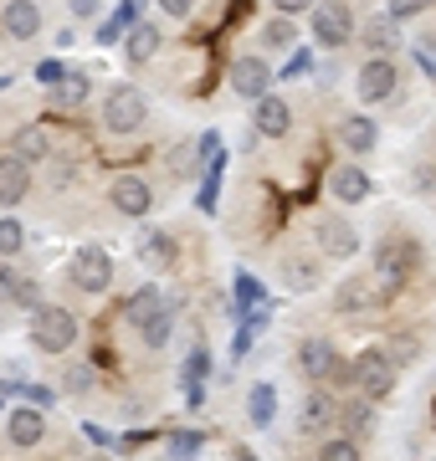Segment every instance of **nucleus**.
I'll return each mask as SVG.
<instances>
[{
  "label": "nucleus",
  "mask_w": 436,
  "mask_h": 461,
  "mask_svg": "<svg viewBox=\"0 0 436 461\" xmlns=\"http://www.w3.org/2000/svg\"><path fill=\"white\" fill-rule=\"evenodd\" d=\"M159 47H165V36L154 32V26H144V21L129 26V62H134V67L154 62V51H159Z\"/></svg>",
  "instance_id": "nucleus-25"
},
{
  "label": "nucleus",
  "mask_w": 436,
  "mask_h": 461,
  "mask_svg": "<svg viewBox=\"0 0 436 461\" xmlns=\"http://www.w3.org/2000/svg\"><path fill=\"white\" fill-rule=\"evenodd\" d=\"M369 303H375V293H369V282H365V277H350V282H339V293H334V308H339L344 318L365 313Z\"/></svg>",
  "instance_id": "nucleus-23"
},
{
  "label": "nucleus",
  "mask_w": 436,
  "mask_h": 461,
  "mask_svg": "<svg viewBox=\"0 0 436 461\" xmlns=\"http://www.w3.org/2000/svg\"><path fill=\"white\" fill-rule=\"evenodd\" d=\"M139 262L154 267V272L175 267V262H180V247H175V236H169V230H144V236H139Z\"/></svg>",
  "instance_id": "nucleus-17"
},
{
  "label": "nucleus",
  "mask_w": 436,
  "mask_h": 461,
  "mask_svg": "<svg viewBox=\"0 0 436 461\" xmlns=\"http://www.w3.org/2000/svg\"><path fill=\"white\" fill-rule=\"evenodd\" d=\"M11 303H16V308H41V287H36L32 277H16L11 282Z\"/></svg>",
  "instance_id": "nucleus-34"
},
{
  "label": "nucleus",
  "mask_w": 436,
  "mask_h": 461,
  "mask_svg": "<svg viewBox=\"0 0 436 461\" xmlns=\"http://www.w3.org/2000/svg\"><path fill=\"white\" fill-rule=\"evenodd\" d=\"M319 456L354 461V456H359V436H319Z\"/></svg>",
  "instance_id": "nucleus-31"
},
{
  "label": "nucleus",
  "mask_w": 436,
  "mask_h": 461,
  "mask_svg": "<svg viewBox=\"0 0 436 461\" xmlns=\"http://www.w3.org/2000/svg\"><path fill=\"white\" fill-rule=\"evenodd\" d=\"M247 411H252V426L257 430H268L272 415H277V390H272V384H257L252 400H247Z\"/></svg>",
  "instance_id": "nucleus-28"
},
{
  "label": "nucleus",
  "mask_w": 436,
  "mask_h": 461,
  "mask_svg": "<svg viewBox=\"0 0 436 461\" xmlns=\"http://www.w3.org/2000/svg\"><path fill=\"white\" fill-rule=\"evenodd\" d=\"M329 190H334L339 205H359V200H369V175L359 165H339L334 180H329Z\"/></svg>",
  "instance_id": "nucleus-18"
},
{
  "label": "nucleus",
  "mask_w": 436,
  "mask_h": 461,
  "mask_svg": "<svg viewBox=\"0 0 436 461\" xmlns=\"http://www.w3.org/2000/svg\"><path fill=\"white\" fill-rule=\"evenodd\" d=\"M262 41H268V47H277V51H287L293 41H298V26H293V16H283V11H277V16L262 26Z\"/></svg>",
  "instance_id": "nucleus-29"
},
{
  "label": "nucleus",
  "mask_w": 436,
  "mask_h": 461,
  "mask_svg": "<svg viewBox=\"0 0 436 461\" xmlns=\"http://www.w3.org/2000/svg\"><path fill=\"white\" fill-rule=\"evenodd\" d=\"M51 180H57V185H72V180H77V165H72V159H57V175H51Z\"/></svg>",
  "instance_id": "nucleus-42"
},
{
  "label": "nucleus",
  "mask_w": 436,
  "mask_h": 461,
  "mask_svg": "<svg viewBox=\"0 0 436 461\" xmlns=\"http://www.w3.org/2000/svg\"><path fill=\"white\" fill-rule=\"evenodd\" d=\"M108 200H114V211H118V215H129V221H139V215L154 205L150 185L139 180V175H118V180L108 185Z\"/></svg>",
  "instance_id": "nucleus-12"
},
{
  "label": "nucleus",
  "mask_w": 436,
  "mask_h": 461,
  "mask_svg": "<svg viewBox=\"0 0 436 461\" xmlns=\"http://www.w3.org/2000/svg\"><path fill=\"white\" fill-rule=\"evenodd\" d=\"M51 98H57V108H77V103L87 98V77H83V72H68V77H62V87H57Z\"/></svg>",
  "instance_id": "nucleus-32"
},
{
  "label": "nucleus",
  "mask_w": 436,
  "mask_h": 461,
  "mask_svg": "<svg viewBox=\"0 0 436 461\" xmlns=\"http://www.w3.org/2000/svg\"><path fill=\"white\" fill-rule=\"evenodd\" d=\"M68 282L77 293H103L108 282H114V257L103 247H77L68 262Z\"/></svg>",
  "instance_id": "nucleus-5"
},
{
  "label": "nucleus",
  "mask_w": 436,
  "mask_h": 461,
  "mask_svg": "<svg viewBox=\"0 0 436 461\" xmlns=\"http://www.w3.org/2000/svg\"><path fill=\"white\" fill-rule=\"evenodd\" d=\"M139 5H144V0H123V11H118L114 21H103V26H98V41H103V47H114V41L129 32V26H139Z\"/></svg>",
  "instance_id": "nucleus-27"
},
{
  "label": "nucleus",
  "mask_w": 436,
  "mask_h": 461,
  "mask_svg": "<svg viewBox=\"0 0 436 461\" xmlns=\"http://www.w3.org/2000/svg\"><path fill=\"white\" fill-rule=\"evenodd\" d=\"M205 369H211V354H205V348H190V359H185V375H190V384H201Z\"/></svg>",
  "instance_id": "nucleus-37"
},
{
  "label": "nucleus",
  "mask_w": 436,
  "mask_h": 461,
  "mask_svg": "<svg viewBox=\"0 0 436 461\" xmlns=\"http://www.w3.org/2000/svg\"><path fill=\"white\" fill-rule=\"evenodd\" d=\"M350 36H354L350 5H344V0H319V5H313V41L339 51V47H350Z\"/></svg>",
  "instance_id": "nucleus-6"
},
{
  "label": "nucleus",
  "mask_w": 436,
  "mask_h": 461,
  "mask_svg": "<svg viewBox=\"0 0 436 461\" xmlns=\"http://www.w3.org/2000/svg\"><path fill=\"white\" fill-rule=\"evenodd\" d=\"M68 390H72V395H87V390H93V369H87V364L68 369Z\"/></svg>",
  "instance_id": "nucleus-38"
},
{
  "label": "nucleus",
  "mask_w": 436,
  "mask_h": 461,
  "mask_svg": "<svg viewBox=\"0 0 436 461\" xmlns=\"http://www.w3.org/2000/svg\"><path fill=\"white\" fill-rule=\"evenodd\" d=\"M72 16H77V21L98 16V0H72Z\"/></svg>",
  "instance_id": "nucleus-43"
},
{
  "label": "nucleus",
  "mask_w": 436,
  "mask_h": 461,
  "mask_svg": "<svg viewBox=\"0 0 436 461\" xmlns=\"http://www.w3.org/2000/svg\"><path fill=\"white\" fill-rule=\"evenodd\" d=\"M32 190V165L21 154H0V205H21Z\"/></svg>",
  "instance_id": "nucleus-15"
},
{
  "label": "nucleus",
  "mask_w": 436,
  "mask_h": 461,
  "mask_svg": "<svg viewBox=\"0 0 436 461\" xmlns=\"http://www.w3.org/2000/svg\"><path fill=\"white\" fill-rule=\"evenodd\" d=\"M298 369L308 379H354L350 369L339 364V354H334L329 339H303V344H298Z\"/></svg>",
  "instance_id": "nucleus-9"
},
{
  "label": "nucleus",
  "mask_w": 436,
  "mask_h": 461,
  "mask_svg": "<svg viewBox=\"0 0 436 461\" xmlns=\"http://www.w3.org/2000/svg\"><path fill=\"white\" fill-rule=\"evenodd\" d=\"M313 247H319L329 262H350L354 251H359V230H354L344 215H319V226H313Z\"/></svg>",
  "instance_id": "nucleus-8"
},
{
  "label": "nucleus",
  "mask_w": 436,
  "mask_h": 461,
  "mask_svg": "<svg viewBox=\"0 0 436 461\" xmlns=\"http://www.w3.org/2000/svg\"><path fill=\"white\" fill-rule=\"evenodd\" d=\"M339 426L350 430V436H369V426H375V405H369V395L350 400V405L339 411Z\"/></svg>",
  "instance_id": "nucleus-26"
},
{
  "label": "nucleus",
  "mask_w": 436,
  "mask_h": 461,
  "mask_svg": "<svg viewBox=\"0 0 436 461\" xmlns=\"http://www.w3.org/2000/svg\"><path fill=\"white\" fill-rule=\"evenodd\" d=\"M390 354H395V359H416L421 344H416V339H401V333H395V339H390Z\"/></svg>",
  "instance_id": "nucleus-40"
},
{
  "label": "nucleus",
  "mask_w": 436,
  "mask_h": 461,
  "mask_svg": "<svg viewBox=\"0 0 436 461\" xmlns=\"http://www.w3.org/2000/svg\"><path fill=\"white\" fill-rule=\"evenodd\" d=\"M154 5H159L165 16H175V21H185L190 11H195V0H154Z\"/></svg>",
  "instance_id": "nucleus-39"
},
{
  "label": "nucleus",
  "mask_w": 436,
  "mask_h": 461,
  "mask_svg": "<svg viewBox=\"0 0 436 461\" xmlns=\"http://www.w3.org/2000/svg\"><path fill=\"white\" fill-rule=\"evenodd\" d=\"M339 144L350 149V154H369V149L380 144V129H375V118L350 113L344 123H339Z\"/></svg>",
  "instance_id": "nucleus-20"
},
{
  "label": "nucleus",
  "mask_w": 436,
  "mask_h": 461,
  "mask_svg": "<svg viewBox=\"0 0 436 461\" xmlns=\"http://www.w3.org/2000/svg\"><path fill=\"white\" fill-rule=\"evenodd\" d=\"M334 426H339V400L329 390H308V400H303V430L323 436V430H334Z\"/></svg>",
  "instance_id": "nucleus-16"
},
{
  "label": "nucleus",
  "mask_w": 436,
  "mask_h": 461,
  "mask_svg": "<svg viewBox=\"0 0 436 461\" xmlns=\"http://www.w3.org/2000/svg\"><path fill=\"white\" fill-rule=\"evenodd\" d=\"M232 87H236V98H268V87H272V67L262 62V57H236L232 62Z\"/></svg>",
  "instance_id": "nucleus-10"
},
{
  "label": "nucleus",
  "mask_w": 436,
  "mask_h": 461,
  "mask_svg": "<svg viewBox=\"0 0 436 461\" xmlns=\"http://www.w3.org/2000/svg\"><path fill=\"white\" fill-rule=\"evenodd\" d=\"M283 16H303V11H313V0H272Z\"/></svg>",
  "instance_id": "nucleus-41"
},
{
  "label": "nucleus",
  "mask_w": 436,
  "mask_h": 461,
  "mask_svg": "<svg viewBox=\"0 0 436 461\" xmlns=\"http://www.w3.org/2000/svg\"><path fill=\"white\" fill-rule=\"evenodd\" d=\"M201 446H205L201 430H175V436H169V451H175V456H190V451H201Z\"/></svg>",
  "instance_id": "nucleus-35"
},
{
  "label": "nucleus",
  "mask_w": 436,
  "mask_h": 461,
  "mask_svg": "<svg viewBox=\"0 0 436 461\" xmlns=\"http://www.w3.org/2000/svg\"><path fill=\"white\" fill-rule=\"evenodd\" d=\"M411 272H416V247L411 241H380V251H375V287L380 293H401L405 282H411Z\"/></svg>",
  "instance_id": "nucleus-3"
},
{
  "label": "nucleus",
  "mask_w": 436,
  "mask_h": 461,
  "mask_svg": "<svg viewBox=\"0 0 436 461\" xmlns=\"http://www.w3.org/2000/svg\"><path fill=\"white\" fill-rule=\"evenodd\" d=\"M252 123H257V133L262 139H287V129H293V108H287L283 98H257L252 103Z\"/></svg>",
  "instance_id": "nucleus-14"
},
{
  "label": "nucleus",
  "mask_w": 436,
  "mask_h": 461,
  "mask_svg": "<svg viewBox=\"0 0 436 461\" xmlns=\"http://www.w3.org/2000/svg\"><path fill=\"white\" fill-rule=\"evenodd\" d=\"M5 32L16 36V41H32L41 32V11H36V0H5Z\"/></svg>",
  "instance_id": "nucleus-21"
},
{
  "label": "nucleus",
  "mask_w": 436,
  "mask_h": 461,
  "mask_svg": "<svg viewBox=\"0 0 436 461\" xmlns=\"http://www.w3.org/2000/svg\"><path fill=\"white\" fill-rule=\"evenodd\" d=\"M5 436H11V446H26V451L47 441V415H41V405H16L11 420H5Z\"/></svg>",
  "instance_id": "nucleus-13"
},
{
  "label": "nucleus",
  "mask_w": 436,
  "mask_h": 461,
  "mask_svg": "<svg viewBox=\"0 0 436 461\" xmlns=\"http://www.w3.org/2000/svg\"><path fill=\"white\" fill-rule=\"evenodd\" d=\"M32 344L41 348V354H68V348L77 344V318H72L68 308H36Z\"/></svg>",
  "instance_id": "nucleus-4"
},
{
  "label": "nucleus",
  "mask_w": 436,
  "mask_h": 461,
  "mask_svg": "<svg viewBox=\"0 0 436 461\" xmlns=\"http://www.w3.org/2000/svg\"><path fill=\"white\" fill-rule=\"evenodd\" d=\"M21 247H26V230H21L16 215H5V221H0V257H16Z\"/></svg>",
  "instance_id": "nucleus-33"
},
{
  "label": "nucleus",
  "mask_w": 436,
  "mask_h": 461,
  "mask_svg": "<svg viewBox=\"0 0 436 461\" xmlns=\"http://www.w3.org/2000/svg\"><path fill=\"white\" fill-rule=\"evenodd\" d=\"M350 375L369 400H386L390 390H395V354H390V348H359L354 364H350Z\"/></svg>",
  "instance_id": "nucleus-2"
},
{
  "label": "nucleus",
  "mask_w": 436,
  "mask_h": 461,
  "mask_svg": "<svg viewBox=\"0 0 436 461\" xmlns=\"http://www.w3.org/2000/svg\"><path fill=\"white\" fill-rule=\"evenodd\" d=\"M11 282H16V272L5 267V257H0V297H11Z\"/></svg>",
  "instance_id": "nucleus-44"
},
{
  "label": "nucleus",
  "mask_w": 436,
  "mask_h": 461,
  "mask_svg": "<svg viewBox=\"0 0 436 461\" xmlns=\"http://www.w3.org/2000/svg\"><path fill=\"white\" fill-rule=\"evenodd\" d=\"M359 36H365V41H369L375 51H390V47H401V21H395V16L386 11V16L365 21V26H359Z\"/></svg>",
  "instance_id": "nucleus-24"
},
{
  "label": "nucleus",
  "mask_w": 436,
  "mask_h": 461,
  "mask_svg": "<svg viewBox=\"0 0 436 461\" xmlns=\"http://www.w3.org/2000/svg\"><path fill=\"white\" fill-rule=\"evenodd\" d=\"M395 87H401V72H395V62H390L386 51L369 57V62L354 72V98L359 103H386Z\"/></svg>",
  "instance_id": "nucleus-7"
},
{
  "label": "nucleus",
  "mask_w": 436,
  "mask_h": 461,
  "mask_svg": "<svg viewBox=\"0 0 436 461\" xmlns=\"http://www.w3.org/2000/svg\"><path fill=\"white\" fill-rule=\"evenodd\" d=\"M169 333H175V313H169V308H165V313H154L150 323H139V339H144L150 348H165Z\"/></svg>",
  "instance_id": "nucleus-30"
},
{
  "label": "nucleus",
  "mask_w": 436,
  "mask_h": 461,
  "mask_svg": "<svg viewBox=\"0 0 436 461\" xmlns=\"http://www.w3.org/2000/svg\"><path fill=\"white\" fill-rule=\"evenodd\" d=\"M426 5H436V0H386V11H390L395 21H411V16H421Z\"/></svg>",
  "instance_id": "nucleus-36"
},
{
  "label": "nucleus",
  "mask_w": 436,
  "mask_h": 461,
  "mask_svg": "<svg viewBox=\"0 0 436 461\" xmlns=\"http://www.w3.org/2000/svg\"><path fill=\"white\" fill-rule=\"evenodd\" d=\"M11 154H21V159H26V165H41V159H51V139H47V129H32V123H26V129H16V139H11Z\"/></svg>",
  "instance_id": "nucleus-22"
},
{
  "label": "nucleus",
  "mask_w": 436,
  "mask_h": 461,
  "mask_svg": "<svg viewBox=\"0 0 436 461\" xmlns=\"http://www.w3.org/2000/svg\"><path fill=\"white\" fill-rule=\"evenodd\" d=\"M165 308H169V293L150 282V287H139V293L129 297V303H123V318H129V323L139 329V323H150L154 313H165Z\"/></svg>",
  "instance_id": "nucleus-19"
},
{
  "label": "nucleus",
  "mask_w": 436,
  "mask_h": 461,
  "mask_svg": "<svg viewBox=\"0 0 436 461\" xmlns=\"http://www.w3.org/2000/svg\"><path fill=\"white\" fill-rule=\"evenodd\" d=\"M277 277L287 293H313L319 287V251H287L277 262Z\"/></svg>",
  "instance_id": "nucleus-11"
},
{
  "label": "nucleus",
  "mask_w": 436,
  "mask_h": 461,
  "mask_svg": "<svg viewBox=\"0 0 436 461\" xmlns=\"http://www.w3.org/2000/svg\"><path fill=\"white\" fill-rule=\"evenodd\" d=\"M144 118H150V98H144L134 83L108 87V98H103V129L108 133H139Z\"/></svg>",
  "instance_id": "nucleus-1"
}]
</instances>
